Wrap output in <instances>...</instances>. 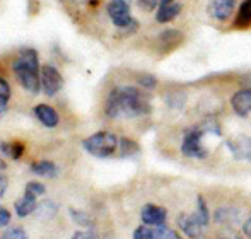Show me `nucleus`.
Returning a JSON list of instances; mask_svg holds the SVG:
<instances>
[{
	"label": "nucleus",
	"instance_id": "obj_1",
	"mask_svg": "<svg viewBox=\"0 0 251 239\" xmlns=\"http://www.w3.org/2000/svg\"><path fill=\"white\" fill-rule=\"evenodd\" d=\"M149 111L151 106L147 103L146 96L137 87L132 86L115 87L109 93L104 106V113L109 118H120V117L135 118V117L147 115Z\"/></svg>",
	"mask_w": 251,
	"mask_h": 239
},
{
	"label": "nucleus",
	"instance_id": "obj_2",
	"mask_svg": "<svg viewBox=\"0 0 251 239\" xmlns=\"http://www.w3.org/2000/svg\"><path fill=\"white\" fill-rule=\"evenodd\" d=\"M19 84L31 94H38L41 89V69L38 51L33 48H23L12 63Z\"/></svg>",
	"mask_w": 251,
	"mask_h": 239
},
{
	"label": "nucleus",
	"instance_id": "obj_3",
	"mask_svg": "<svg viewBox=\"0 0 251 239\" xmlns=\"http://www.w3.org/2000/svg\"><path fill=\"white\" fill-rule=\"evenodd\" d=\"M84 149L94 157H109L115 154V150L118 149L120 142H118V137L111 132H98L94 135L87 137L86 140L82 142Z\"/></svg>",
	"mask_w": 251,
	"mask_h": 239
},
{
	"label": "nucleus",
	"instance_id": "obj_4",
	"mask_svg": "<svg viewBox=\"0 0 251 239\" xmlns=\"http://www.w3.org/2000/svg\"><path fill=\"white\" fill-rule=\"evenodd\" d=\"M130 9L132 0H111L108 3V14L113 24L120 29H125L126 33H133L137 29V23L130 14Z\"/></svg>",
	"mask_w": 251,
	"mask_h": 239
},
{
	"label": "nucleus",
	"instance_id": "obj_5",
	"mask_svg": "<svg viewBox=\"0 0 251 239\" xmlns=\"http://www.w3.org/2000/svg\"><path fill=\"white\" fill-rule=\"evenodd\" d=\"M203 126H195V128H190L185 133V139L181 143V152L186 157H192V159H205L208 156V150L203 147L201 139H203Z\"/></svg>",
	"mask_w": 251,
	"mask_h": 239
},
{
	"label": "nucleus",
	"instance_id": "obj_6",
	"mask_svg": "<svg viewBox=\"0 0 251 239\" xmlns=\"http://www.w3.org/2000/svg\"><path fill=\"white\" fill-rule=\"evenodd\" d=\"M63 86V79L60 72L53 65L41 67V87L47 96H55Z\"/></svg>",
	"mask_w": 251,
	"mask_h": 239
},
{
	"label": "nucleus",
	"instance_id": "obj_7",
	"mask_svg": "<svg viewBox=\"0 0 251 239\" xmlns=\"http://www.w3.org/2000/svg\"><path fill=\"white\" fill-rule=\"evenodd\" d=\"M178 226L183 233L192 239H200L203 234L205 224L200 220V217L197 215V212L193 214H179L178 215Z\"/></svg>",
	"mask_w": 251,
	"mask_h": 239
},
{
	"label": "nucleus",
	"instance_id": "obj_8",
	"mask_svg": "<svg viewBox=\"0 0 251 239\" xmlns=\"http://www.w3.org/2000/svg\"><path fill=\"white\" fill-rule=\"evenodd\" d=\"M140 219L146 226L151 227H161L166 224V219H168V212L166 209L159 205H154V203H147V205L142 207V212H140Z\"/></svg>",
	"mask_w": 251,
	"mask_h": 239
},
{
	"label": "nucleus",
	"instance_id": "obj_9",
	"mask_svg": "<svg viewBox=\"0 0 251 239\" xmlns=\"http://www.w3.org/2000/svg\"><path fill=\"white\" fill-rule=\"evenodd\" d=\"M226 147L231 150L232 157L238 161H251V137L239 135L236 139H229Z\"/></svg>",
	"mask_w": 251,
	"mask_h": 239
},
{
	"label": "nucleus",
	"instance_id": "obj_10",
	"mask_svg": "<svg viewBox=\"0 0 251 239\" xmlns=\"http://www.w3.org/2000/svg\"><path fill=\"white\" fill-rule=\"evenodd\" d=\"M234 9H236V0H210V5H208L212 17L221 21V23L222 21H227L232 16Z\"/></svg>",
	"mask_w": 251,
	"mask_h": 239
},
{
	"label": "nucleus",
	"instance_id": "obj_11",
	"mask_svg": "<svg viewBox=\"0 0 251 239\" xmlns=\"http://www.w3.org/2000/svg\"><path fill=\"white\" fill-rule=\"evenodd\" d=\"M231 106L239 117H248L251 113V89H241L231 97Z\"/></svg>",
	"mask_w": 251,
	"mask_h": 239
},
{
	"label": "nucleus",
	"instance_id": "obj_12",
	"mask_svg": "<svg viewBox=\"0 0 251 239\" xmlns=\"http://www.w3.org/2000/svg\"><path fill=\"white\" fill-rule=\"evenodd\" d=\"M34 117L40 120L45 126H48V128L56 126L60 121V117H58V113H56V110H53L48 104H38V106L34 108Z\"/></svg>",
	"mask_w": 251,
	"mask_h": 239
},
{
	"label": "nucleus",
	"instance_id": "obj_13",
	"mask_svg": "<svg viewBox=\"0 0 251 239\" xmlns=\"http://www.w3.org/2000/svg\"><path fill=\"white\" fill-rule=\"evenodd\" d=\"M36 207H38L36 198H34L33 195H27V193H24V196H21V198L16 202L14 209H16V212H17V215H19V217H27V215H31L34 210H36Z\"/></svg>",
	"mask_w": 251,
	"mask_h": 239
},
{
	"label": "nucleus",
	"instance_id": "obj_14",
	"mask_svg": "<svg viewBox=\"0 0 251 239\" xmlns=\"http://www.w3.org/2000/svg\"><path fill=\"white\" fill-rule=\"evenodd\" d=\"M179 12H181V3H178V2L168 3V5H159V10H157V14H155V21L161 24L169 23V21L175 19Z\"/></svg>",
	"mask_w": 251,
	"mask_h": 239
},
{
	"label": "nucleus",
	"instance_id": "obj_15",
	"mask_svg": "<svg viewBox=\"0 0 251 239\" xmlns=\"http://www.w3.org/2000/svg\"><path fill=\"white\" fill-rule=\"evenodd\" d=\"M239 220V212L232 207H222V209H217L215 212V222L222 224V226H234Z\"/></svg>",
	"mask_w": 251,
	"mask_h": 239
},
{
	"label": "nucleus",
	"instance_id": "obj_16",
	"mask_svg": "<svg viewBox=\"0 0 251 239\" xmlns=\"http://www.w3.org/2000/svg\"><path fill=\"white\" fill-rule=\"evenodd\" d=\"M236 27H250L251 26V0H245L241 3L238 10V17H236V23H234Z\"/></svg>",
	"mask_w": 251,
	"mask_h": 239
},
{
	"label": "nucleus",
	"instance_id": "obj_17",
	"mask_svg": "<svg viewBox=\"0 0 251 239\" xmlns=\"http://www.w3.org/2000/svg\"><path fill=\"white\" fill-rule=\"evenodd\" d=\"M31 171L38 176L43 178H53L56 176V166L50 161H38V163L31 164Z\"/></svg>",
	"mask_w": 251,
	"mask_h": 239
},
{
	"label": "nucleus",
	"instance_id": "obj_18",
	"mask_svg": "<svg viewBox=\"0 0 251 239\" xmlns=\"http://www.w3.org/2000/svg\"><path fill=\"white\" fill-rule=\"evenodd\" d=\"M56 212H58V207H56L55 202H50V200H45V202L38 203L36 210H34L36 217H38V219H41V220L51 219V217L56 215Z\"/></svg>",
	"mask_w": 251,
	"mask_h": 239
},
{
	"label": "nucleus",
	"instance_id": "obj_19",
	"mask_svg": "<svg viewBox=\"0 0 251 239\" xmlns=\"http://www.w3.org/2000/svg\"><path fill=\"white\" fill-rule=\"evenodd\" d=\"M0 152L12 157V159H19L24 152V145L21 142H0Z\"/></svg>",
	"mask_w": 251,
	"mask_h": 239
},
{
	"label": "nucleus",
	"instance_id": "obj_20",
	"mask_svg": "<svg viewBox=\"0 0 251 239\" xmlns=\"http://www.w3.org/2000/svg\"><path fill=\"white\" fill-rule=\"evenodd\" d=\"M9 99H10V87L5 79L0 77V117H2V113L7 110Z\"/></svg>",
	"mask_w": 251,
	"mask_h": 239
},
{
	"label": "nucleus",
	"instance_id": "obj_21",
	"mask_svg": "<svg viewBox=\"0 0 251 239\" xmlns=\"http://www.w3.org/2000/svg\"><path fill=\"white\" fill-rule=\"evenodd\" d=\"M154 231V239H181L178 236V233L166 226H161V227H152Z\"/></svg>",
	"mask_w": 251,
	"mask_h": 239
},
{
	"label": "nucleus",
	"instance_id": "obj_22",
	"mask_svg": "<svg viewBox=\"0 0 251 239\" xmlns=\"http://www.w3.org/2000/svg\"><path fill=\"white\" fill-rule=\"evenodd\" d=\"M195 212H197V215L200 217L201 222H203L205 226H208V219H210V215H208V207H207V203H205L203 196H199V198H197Z\"/></svg>",
	"mask_w": 251,
	"mask_h": 239
},
{
	"label": "nucleus",
	"instance_id": "obj_23",
	"mask_svg": "<svg viewBox=\"0 0 251 239\" xmlns=\"http://www.w3.org/2000/svg\"><path fill=\"white\" fill-rule=\"evenodd\" d=\"M120 149H122V156H132L139 150L137 143L133 140H128V139H122L120 140Z\"/></svg>",
	"mask_w": 251,
	"mask_h": 239
},
{
	"label": "nucleus",
	"instance_id": "obj_24",
	"mask_svg": "<svg viewBox=\"0 0 251 239\" xmlns=\"http://www.w3.org/2000/svg\"><path fill=\"white\" fill-rule=\"evenodd\" d=\"M45 186L41 185V183H38V181H31V183H27V186H26V191L24 193H27V195H33L34 198H38V196H41V195H45Z\"/></svg>",
	"mask_w": 251,
	"mask_h": 239
},
{
	"label": "nucleus",
	"instance_id": "obj_25",
	"mask_svg": "<svg viewBox=\"0 0 251 239\" xmlns=\"http://www.w3.org/2000/svg\"><path fill=\"white\" fill-rule=\"evenodd\" d=\"M2 239H27V234L21 227H10L2 234Z\"/></svg>",
	"mask_w": 251,
	"mask_h": 239
},
{
	"label": "nucleus",
	"instance_id": "obj_26",
	"mask_svg": "<svg viewBox=\"0 0 251 239\" xmlns=\"http://www.w3.org/2000/svg\"><path fill=\"white\" fill-rule=\"evenodd\" d=\"M133 239H154V231H152V227L140 226L133 233Z\"/></svg>",
	"mask_w": 251,
	"mask_h": 239
},
{
	"label": "nucleus",
	"instance_id": "obj_27",
	"mask_svg": "<svg viewBox=\"0 0 251 239\" xmlns=\"http://www.w3.org/2000/svg\"><path fill=\"white\" fill-rule=\"evenodd\" d=\"M139 84L144 87V89H154L155 84H157V80H155L154 75H142L139 79Z\"/></svg>",
	"mask_w": 251,
	"mask_h": 239
},
{
	"label": "nucleus",
	"instance_id": "obj_28",
	"mask_svg": "<svg viewBox=\"0 0 251 239\" xmlns=\"http://www.w3.org/2000/svg\"><path fill=\"white\" fill-rule=\"evenodd\" d=\"M72 217L77 224L80 226H89V217H87L86 212H80V210H72Z\"/></svg>",
	"mask_w": 251,
	"mask_h": 239
},
{
	"label": "nucleus",
	"instance_id": "obj_29",
	"mask_svg": "<svg viewBox=\"0 0 251 239\" xmlns=\"http://www.w3.org/2000/svg\"><path fill=\"white\" fill-rule=\"evenodd\" d=\"M137 3H139V7L142 10H146V12H151V10H154L155 7H157L159 0H137Z\"/></svg>",
	"mask_w": 251,
	"mask_h": 239
},
{
	"label": "nucleus",
	"instance_id": "obj_30",
	"mask_svg": "<svg viewBox=\"0 0 251 239\" xmlns=\"http://www.w3.org/2000/svg\"><path fill=\"white\" fill-rule=\"evenodd\" d=\"M72 239H100V238H98V234L93 233V231H79V233L74 234Z\"/></svg>",
	"mask_w": 251,
	"mask_h": 239
},
{
	"label": "nucleus",
	"instance_id": "obj_31",
	"mask_svg": "<svg viewBox=\"0 0 251 239\" xmlns=\"http://www.w3.org/2000/svg\"><path fill=\"white\" fill-rule=\"evenodd\" d=\"M10 222V212L3 207H0V227L7 226Z\"/></svg>",
	"mask_w": 251,
	"mask_h": 239
},
{
	"label": "nucleus",
	"instance_id": "obj_32",
	"mask_svg": "<svg viewBox=\"0 0 251 239\" xmlns=\"http://www.w3.org/2000/svg\"><path fill=\"white\" fill-rule=\"evenodd\" d=\"M243 233H245L246 238L251 239V217L248 220H245V224H243Z\"/></svg>",
	"mask_w": 251,
	"mask_h": 239
},
{
	"label": "nucleus",
	"instance_id": "obj_33",
	"mask_svg": "<svg viewBox=\"0 0 251 239\" xmlns=\"http://www.w3.org/2000/svg\"><path fill=\"white\" fill-rule=\"evenodd\" d=\"M5 190H7V178L0 173V198H2V195L5 193Z\"/></svg>",
	"mask_w": 251,
	"mask_h": 239
},
{
	"label": "nucleus",
	"instance_id": "obj_34",
	"mask_svg": "<svg viewBox=\"0 0 251 239\" xmlns=\"http://www.w3.org/2000/svg\"><path fill=\"white\" fill-rule=\"evenodd\" d=\"M5 167H7V163H5V161L0 159V171H3V169H5Z\"/></svg>",
	"mask_w": 251,
	"mask_h": 239
},
{
	"label": "nucleus",
	"instance_id": "obj_35",
	"mask_svg": "<svg viewBox=\"0 0 251 239\" xmlns=\"http://www.w3.org/2000/svg\"><path fill=\"white\" fill-rule=\"evenodd\" d=\"M221 239H241V236H238V234H232V236H229V238H221Z\"/></svg>",
	"mask_w": 251,
	"mask_h": 239
}]
</instances>
